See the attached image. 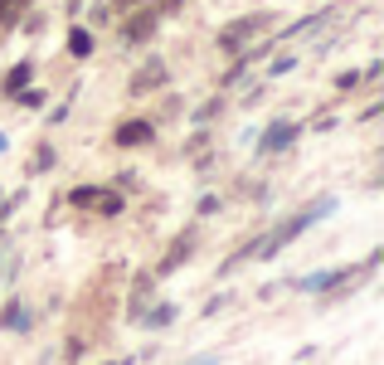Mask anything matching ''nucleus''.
Masks as SVG:
<instances>
[{"mask_svg":"<svg viewBox=\"0 0 384 365\" xmlns=\"http://www.w3.org/2000/svg\"><path fill=\"white\" fill-rule=\"evenodd\" d=\"M263 25H268L263 15H248V20H234V25H229V29L219 34V44H224V49H239V44H243V39H248L253 29H263Z\"/></svg>","mask_w":384,"mask_h":365,"instance_id":"nucleus-1","label":"nucleus"},{"mask_svg":"<svg viewBox=\"0 0 384 365\" xmlns=\"http://www.w3.org/2000/svg\"><path fill=\"white\" fill-rule=\"evenodd\" d=\"M156 83H161V64H146V69L136 74V83H131V88L146 92V88H156Z\"/></svg>","mask_w":384,"mask_h":365,"instance_id":"nucleus-6","label":"nucleus"},{"mask_svg":"<svg viewBox=\"0 0 384 365\" xmlns=\"http://www.w3.org/2000/svg\"><path fill=\"white\" fill-rule=\"evenodd\" d=\"M69 49H73V54H88L93 39H88V34H69Z\"/></svg>","mask_w":384,"mask_h":365,"instance_id":"nucleus-8","label":"nucleus"},{"mask_svg":"<svg viewBox=\"0 0 384 365\" xmlns=\"http://www.w3.org/2000/svg\"><path fill=\"white\" fill-rule=\"evenodd\" d=\"M151 142V122H122L117 127V146H141Z\"/></svg>","mask_w":384,"mask_h":365,"instance_id":"nucleus-2","label":"nucleus"},{"mask_svg":"<svg viewBox=\"0 0 384 365\" xmlns=\"http://www.w3.org/2000/svg\"><path fill=\"white\" fill-rule=\"evenodd\" d=\"M24 78H29V64H20V69H15V74H10V83H5V88L15 92V88H20V83H24Z\"/></svg>","mask_w":384,"mask_h":365,"instance_id":"nucleus-9","label":"nucleus"},{"mask_svg":"<svg viewBox=\"0 0 384 365\" xmlns=\"http://www.w3.org/2000/svg\"><path fill=\"white\" fill-rule=\"evenodd\" d=\"M292 137H297V127H287V122H283V127H273V132L263 137V151H283Z\"/></svg>","mask_w":384,"mask_h":365,"instance_id":"nucleus-5","label":"nucleus"},{"mask_svg":"<svg viewBox=\"0 0 384 365\" xmlns=\"http://www.w3.org/2000/svg\"><path fill=\"white\" fill-rule=\"evenodd\" d=\"M185 254H190V234H180V239H176V244H171V254H166V259H161V268H156V273H176V268H180V259H185Z\"/></svg>","mask_w":384,"mask_h":365,"instance_id":"nucleus-3","label":"nucleus"},{"mask_svg":"<svg viewBox=\"0 0 384 365\" xmlns=\"http://www.w3.org/2000/svg\"><path fill=\"white\" fill-rule=\"evenodd\" d=\"M15 15V0H0V20H10Z\"/></svg>","mask_w":384,"mask_h":365,"instance_id":"nucleus-10","label":"nucleus"},{"mask_svg":"<svg viewBox=\"0 0 384 365\" xmlns=\"http://www.w3.org/2000/svg\"><path fill=\"white\" fill-rule=\"evenodd\" d=\"M97 200H102V190H88V185H83V190H73V205H83V209L97 205Z\"/></svg>","mask_w":384,"mask_h":365,"instance_id":"nucleus-7","label":"nucleus"},{"mask_svg":"<svg viewBox=\"0 0 384 365\" xmlns=\"http://www.w3.org/2000/svg\"><path fill=\"white\" fill-rule=\"evenodd\" d=\"M151 29H156V15H131V20H127V39H131V44L146 39Z\"/></svg>","mask_w":384,"mask_h":365,"instance_id":"nucleus-4","label":"nucleus"}]
</instances>
